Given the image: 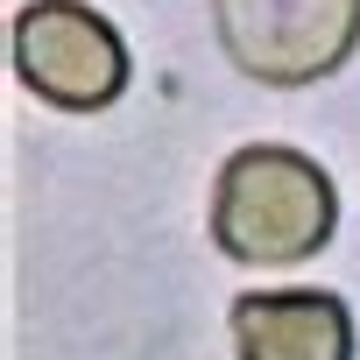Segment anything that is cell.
I'll return each instance as SVG.
<instances>
[{"mask_svg": "<svg viewBox=\"0 0 360 360\" xmlns=\"http://www.w3.org/2000/svg\"><path fill=\"white\" fill-rule=\"evenodd\" d=\"M339 226L332 176L290 141H248L212 176V248L240 269H297Z\"/></svg>", "mask_w": 360, "mask_h": 360, "instance_id": "1", "label": "cell"}, {"mask_svg": "<svg viewBox=\"0 0 360 360\" xmlns=\"http://www.w3.org/2000/svg\"><path fill=\"white\" fill-rule=\"evenodd\" d=\"M212 36L240 78L297 92L360 50V0H212Z\"/></svg>", "mask_w": 360, "mask_h": 360, "instance_id": "2", "label": "cell"}, {"mask_svg": "<svg viewBox=\"0 0 360 360\" xmlns=\"http://www.w3.org/2000/svg\"><path fill=\"white\" fill-rule=\"evenodd\" d=\"M8 50H15V78L57 113H106L134 78L120 29L85 0H29L15 15Z\"/></svg>", "mask_w": 360, "mask_h": 360, "instance_id": "3", "label": "cell"}, {"mask_svg": "<svg viewBox=\"0 0 360 360\" xmlns=\"http://www.w3.org/2000/svg\"><path fill=\"white\" fill-rule=\"evenodd\" d=\"M226 325L240 360H353V311L332 290H248Z\"/></svg>", "mask_w": 360, "mask_h": 360, "instance_id": "4", "label": "cell"}]
</instances>
